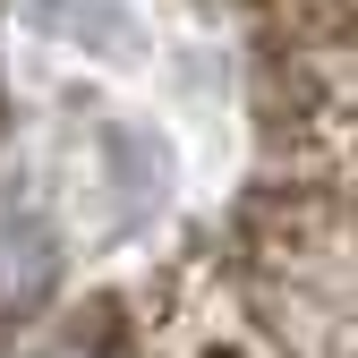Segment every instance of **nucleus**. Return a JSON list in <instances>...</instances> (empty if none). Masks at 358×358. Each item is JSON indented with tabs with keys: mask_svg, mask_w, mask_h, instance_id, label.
I'll return each mask as SVG.
<instances>
[{
	"mask_svg": "<svg viewBox=\"0 0 358 358\" xmlns=\"http://www.w3.org/2000/svg\"><path fill=\"white\" fill-rule=\"evenodd\" d=\"M103 179H111V196H103L111 239L145 231V222L171 205V145L154 137V128H137V120H111L103 128Z\"/></svg>",
	"mask_w": 358,
	"mask_h": 358,
	"instance_id": "nucleus-1",
	"label": "nucleus"
},
{
	"mask_svg": "<svg viewBox=\"0 0 358 358\" xmlns=\"http://www.w3.org/2000/svg\"><path fill=\"white\" fill-rule=\"evenodd\" d=\"M26 26L77 43L85 60H111V69H137L145 60V17L137 0H26Z\"/></svg>",
	"mask_w": 358,
	"mask_h": 358,
	"instance_id": "nucleus-2",
	"label": "nucleus"
},
{
	"mask_svg": "<svg viewBox=\"0 0 358 358\" xmlns=\"http://www.w3.org/2000/svg\"><path fill=\"white\" fill-rule=\"evenodd\" d=\"M52 264H60V248H52V231H43V213L9 205V213H0V290H9V299L52 290Z\"/></svg>",
	"mask_w": 358,
	"mask_h": 358,
	"instance_id": "nucleus-3",
	"label": "nucleus"
}]
</instances>
